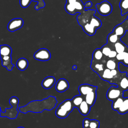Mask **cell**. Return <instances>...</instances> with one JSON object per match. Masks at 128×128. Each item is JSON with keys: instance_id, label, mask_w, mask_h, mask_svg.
Wrapping results in <instances>:
<instances>
[{"instance_id": "6da1fadb", "label": "cell", "mask_w": 128, "mask_h": 128, "mask_svg": "<svg viewBox=\"0 0 128 128\" xmlns=\"http://www.w3.org/2000/svg\"><path fill=\"white\" fill-rule=\"evenodd\" d=\"M57 103L58 101L56 97L50 96L41 100L32 101L25 106L19 108V110L24 114L28 112H42L44 110H50L53 109Z\"/></svg>"}, {"instance_id": "7a4b0ae2", "label": "cell", "mask_w": 128, "mask_h": 128, "mask_svg": "<svg viewBox=\"0 0 128 128\" xmlns=\"http://www.w3.org/2000/svg\"><path fill=\"white\" fill-rule=\"evenodd\" d=\"M19 100L16 96H12L10 98L9 102L12 106L10 108H6L5 112H2V109L0 110V117H6L10 119H14L16 118L18 111V104Z\"/></svg>"}, {"instance_id": "3957f363", "label": "cell", "mask_w": 128, "mask_h": 128, "mask_svg": "<svg viewBox=\"0 0 128 128\" xmlns=\"http://www.w3.org/2000/svg\"><path fill=\"white\" fill-rule=\"evenodd\" d=\"M96 13V10H84L77 16V20L78 24L82 27L88 23H90L92 17Z\"/></svg>"}, {"instance_id": "277c9868", "label": "cell", "mask_w": 128, "mask_h": 128, "mask_svg": "<svg viewBox=\"0 0 128 128\" xmlns=\"http://www.w3.org/2000/svg\"><path fill=\"white\" fill-rule=\"evenodd\" d=\"M96 7L98 14L103 16L110 14L112 10V5L107 0H104L96 4Z\"/></svg>"}, {"instance_id": "5b68a950", "label": "cell", "mask_w": 128, "mask_h": 128, "mask_svg": "<svg viewBox=\"0 0 128 128\" xmlns=\"http://www.w3.org/2000/svg\"><path fill=\"white\" fill-rule=\"evenodd\" d=\"M124 91H122L118 86H112L106 92V98L108 100L114 101L118 98L123 96Z\"/></svg>"}, {"instance_id": "8992f818", "label": "cell", "mask_w": 128, "mask_h": 128, "mask_svg": "<svg viewBox=\"0 0 128 128\" xmlns=\"http://www.w3.org/2000/svg\"><path fill=\"white\" fill-rule=\"evenodd\" d=\"M126 32H128V18L126 19L122 23L116 26L113 29L112 32L116 34L121 39Z\"/></svg>"}, {"instance_id": "52a82bcc", "label": "cell", "mask_w": 128, "mask_h": 128, "mask_svg": "<svg viewBox=\"0 0 128 128\" xmlns=\"http://www.w3.org/2000/svg\"><path fill=\"white\" fill-rule=\"evenodd\" d=\"M34 58L38 60L47 61L51 58L50 51L45 48H42L38 50L34 54Z\"/></svg>"}, {"instance_id": "ba28073f", "label": "cell", "mask_w": 128, "mask_h": 128, "mask_svg": "<svg viewBox=\"0 0 128 128\" xmlns=\"http://www.w3.org/2000/svg\"><path fill=\"white\" fill-rule=\"evenodd\" d=\"M24 20L21 18H14L12 19L7 26L8 30L11 32L17 30L23 26Z\"/></svg>"}, {"instance_id": "9c48e42d", "label": "cell", "mask_w": 128, "mask_h": 128, "mask_svg": "<svg viewBox=\"0 0 128 128\" xmlns=\"http://www.w3.org/2000/svg\"><path fill=\"white\" fill-rule=\"evenodd\" d=\"M103 60L100 61H96L92 60L90 68L95 72H96L99 76L102 74L103 70L106 68V62H103Z\"/></svg>"}, {"instance_id": "30bf717a", "label": "cell", "mask_w": 128, "mask_h": 128, "mask_svg": "<svg viewBox=\"0 0 128 128\" xmlns=\"http://www.w3.org/2000/svg\"><path fill=\"white\" fill-rule=\"evenodd\" d=\"M97 86H94L89 84H80L78 86V90L80 94L84 97L88 94L94 90H97Z\"/></svg>"}, {"instance_id": "8fae6325", "label": "cell", "mask_w": 128, "mask_h": 128, "mask_svg": "<svg viewBox=\"0 0 128 128\" xmlns=\"http://www.w3.org/2000/svg\"><path fill=\"white\" fill-rule=\"evenodd\" d=\"M69 88V84L64 78L59 79L56 84V90L57 92H62L67 90Z\"/></svg>"}, {"instance_id": "7c38bea8", "label": "cell", "mask_w": 128, "mask_h": 128, "mask_svg": "<svg viewBox=\"0 0 128 128\" xmlns=\"http://www.w3.org/2000/svg\"><path fill=\"white\" fill-rule=\"evenodd\" d=\"M117 86L124 92L128 90V76L126 72H122V77L118 82Z\"/></svg>"}, {"instance_id": "4fadbf2b", "label": "cell", "mask_w": 128, "mask_h": 128, "mask_svg": "<svg viewBox=\"0 0 128 128\" xmlns=\"http://www.w3.org/2000/svg\"><path fill=\"white\" fill-rule=\"evenodd\" d=\"M96 98V90H94L84 96V100L91 107L94 106Z\"/></svg>"}, {"instance_id": "5bb4252c", "label": "cell", "mask_w": 128, "mask_h": 128, "mask_svg": "<svg viewBox=\"0 0 128 128\" xmlns=\"http://www.w3.org/2000/svg\"><path fill=\"white\" fill-rule=\"evenodd\" d=\"M56 79L54 76H49L45 78L42 81V86L45 89H50L55 84Z\"/></svg>"}, {"instance_id": "9a60e30c", "label": "cell", "mask_w": 128, "mask_h": 128, "mask_svg": "<svg viewBox=\"0 0 128 128\" xmlns=\"http://www.w3.org/2000/svg\"><path fill=\"white\" fill-rule=\"evenodd\" d=\"M114 48L118 54L124 52H128V46L121 40H118L114 44Z\"/></svg>"}, {"instance_id": "2e32d148", "label": "cell", "mask_w": 128, "mask_h": 128, "mask_svg": "<svg viewBox=\"0 0 128 128\" xmlns=\"http://www.w3.org/2000/svg\"><path fill=\"white\" fill-rule=\"evenodd\" d=\"M58 106L66 110L70 114L71 112H72L74 108L72 100L70 99H67L63 101L61 104L58 105Z\"/></svg>"}, {"instance_id": "e0dca14e", "label": "cell", "mask_w": 128, "mask_h": 128, "mask_svg": "<svg viewBox=\"0 0 128 128\" xmlns=\"http://www.w3.org/2000/svg\"><path fill=\"white\" fill-rule=\"evenodd\" d=\"M78 110L80 112L83 116H87L90 112V105L84 100L78 108Z\"/></svg>"}, {"instance_id": "ac0fdd59", "label": "cell", "mask_w": 128, "mask_h": 128, "mask_svg": "<svg viewBox=\"0 0 128 128\" xmlns=\"http://www.w3.org/2000/svg\"><path fill=\"white\" fill-rule=\"evenodd\" d=\"M120 40V38L118 36V35H116V34H114L113 32L110 33L107 36V44H109L112 48V47L114 50V44Z\"/></svg>"}, {"instance_id": "d6986e66", "label": "cell", "mask_w": 128, "mask_h": 128, "mask_svg": "<svg viewBox=\"0 0 128 128\" xmlns=\"http://www.w3.org/2000/svg\"><path fill=\"white\" fill-rule=\"evenodd\" d=\"M100 76L102 80L106 81H108L110 84L114 78L112 74L111 70L106 68L103 70V72H102V74Z\"/></svg>"}, {"instance_id": "ffe728a7", "label": "cell", "mask_w": 128, "mask_h": 128, "mask_svg": "<svg viewBox=\"0 0 128 128\" xmlns=\"http://www.w3.org/2000/svg\"><path fill=\"white\" fill-rule=\"evenodd\" d=\"M120 62L116 58H109L106 62V68L110 70L119 68L118 65Z\"/></svg>"}, {"instance_id": "44dd1931", "label": "cell", "mask_w": 128, "mask_h": 128, "mask_svg": "<svg viewBox=\"0 0 128 128\" xmlns=\"http://www.w3.org/2000/svg\"><path fill=\"white\" fill-rule=\"evenodd\" d=\"M16 66L18 69L21 71H24L26 69L28 66V60L24 58H19L16 62Z\"/></svg>"}, {"instance_id": "7402d4cb", "label": "cell", "mask_w": 128, "mask_h": 128, "mask_svg": "<svg viewBox=\"0 0 128 128\" xmlns=\"http://www.w3.org/2000/svg\"><path fill=\"white\" fill-rule=\"evenodd\" d=\"M82 30L84 32L89 36H93L96 34V28L90 24V23L85 24L82 26Z\"/></svg>"}, {"instance_id": "603a6c76", "label": "cell", "mask_w": 128, "mask_h": 128, "mask_svg": "<svg viewBox=\"0 0 128 128\" xmlns=\"http://www.w3.org/2000/svg\"><path fill=\"white\" fill-rule=\"evenodd\" d=\"M119 6L122 16L128 13V0H120L119 3Z\"/></svg>"}, {"instance_id": "cb8c5ba5", "label": "cell", "mask_w": 128, "mask_h": 128, "mask_svg": "<svg viewBox=\"0 0 128 128\" xmlns=\"http://www.w3.org/2000/svg\"><path fill=\"white\" fill-rule=\"evenodd\" d=\"M118 114H124L128 112V97L124 98L122 106L117 110Z\"/></svg>"}, {"instance_id": "d4e9b609", "label": "cell", "mask_w": 128, "mask_h": 128, "mask_svg": "<svg viewBox=\"0 0 128 128\" xmlns=\"http://www.w3.org/2000/svg\"><path fill=\"white\" fill-rule=\"evenodd\" d=\"M0 56H6L12 55V48L8 45L3 44L0 45Z\"/></svg>"}, {"instance_id": "484cf974", "label": "cell", "mask_w": 128, "mask_h": 128, "mask_svg": "<svg viewBox=\"0 0 128 128\" xmlns=\"http://www.w3.org/2000/svg\"><path fill=\"white\" fill-rule=\"evenodd\" d=\"M124 98L123 96H122L115 100H114L112 101V109L114 110L117 111L118 109L122 106L124 100Z\"/></svg>"}, {"instance_id": "4316f807", "label": "cell", "mask_w": 128, "mask_h": 128, "mask_svg": "<svg viewBox=\"0 0 128 128\" xmlns=\"http://www.w3.org/2000/svg\"><path fill=\"white\" fill-rule=\"evenodd\" d=\"M104 56L102 52L101 48H96L92 54V59L96 61H100L103 60Z\"/></svg>"}, {"instance_id": "83f0119b", "label": "cell", "mask_w": 128, "mask_h": 128, "mask_svg": "<svg viewBox=\"0 0 128 128\" xmlns=\"http://www.w3.org/2000/svg\"><path fill=\"white\" fill-rule=\"evenodd\" d=\"M55 113L56 116L60 118H65L70 114L68 112L59 106H58Z\"/></svg>"}, {"instance_id": "f1b7e54d", "label": "cell", "mask_w": 128, "mask_h": 128, "mask_svg": "<svg viewBox=\"0 0 128 128\" xmlns=\"http://www.w3.org/2000/svg\"><path fill=\"white\" fill-rule=\"evenodd\" d=\"M84 100V97L82 96V95H76L73 97L72 100L73 103V104L74 106V108H78L80 104H82V102Z\"/></svg>"}, {"instance_id": "f546056e", "label": "cell", "mask_w": 128, "mask_h": 128, "mask_svg": "<svg viewBox=\"0 0 128 128\" xmlns=\"http://www.w3.org/2000/svg\"><path fill=\"white\" fill-rule=\"evenodd\" d=\"M64 8L67 13L71 14L74 15L76 13H77L76 10L74 7V4H70L68 3H66L64 6Z\"/></svg>"}, {"instance_id": "4dcf8cb0", "label": "cell", "mask_w": 128, "mask_h": 128, "mask_svg": "<svg viewBox=\"0 0 128 128\" xmlns=\"http://www.w3.org/2000/svg\"><path fill=\"white\" fill-rule=\"evenodd\" d=\"M90 24L94 26V28H96V29L100 28L102 25V22L100 20L94 16L92 17L90 22Z\"/></svg>"}, {"instance_id": "1f68e13d", "label": "cell", "mask_w": 128, "mask_h": 128, "mask_svg": "<svg viewBox=\"0 0 128 128\" xmlns=\"http://www.w3.org/2000/svg\"><path fill=\"white\" fill-rule=\"evenodd\" d=\"M2 64L3 66L6 67L9 71L12 70L14 66V65L12 63V58L6 60H2Z\"/></svg>"}, {"instance_id": "d6a6232c", "label": "cell", "mask_w": 128, "mask_h": 128, "mask_svg": "<svg viewBox=\"0 0 128 128\" xmlns=\"http://www.w3.org/2000/svg\"><path fill=\"white\" fill-rule=\"evenodd\" d=\"M74 7L76 10L77 12L81 13L84 10V4L81 0H77L74 4Z\"/></svg>"}, {"instance_id": "836d02e7", "label": "cell", "mask_w": 128, "mask_h": 128, "mask_svg": "<svg viewBox=\"0 0 128 128\" xmlns=\"http://www.w3.org/2000/svg\"><path fill=\"white\" fill-rule=\"evenodd\" d=\"M100 48L104 56L106 57H108L110 51L112 50L111 46L108 44L104 45Z\"/></svg>"}, {"instance_id": "e575fe53", "label": "cell", "mask_w": 128, "mask_h": 128, "mask_svg": "<svg viewBox=\"0 0 128 128\" xmlns=\"http://www.w3.org/2000/svg\"><path fill=\"white\" fill-rule=\"evenodd\" d=\"M128 55V52H124L121 53H118L117 54L116 58L119 62H122L126 58V56Z\"/></svg>"}, {"instance_id": "d590c367", "label": "cell", "mask_w": 128, "mask_h": 128, "mask_svg": "<svg viewBox=\"0 0 128 128\" xmlns=\"http://www.w3.org/2000/svg\"><path fill=\"white\" fill-rule=\"evenodd\" d=\"M32 1L37 2L38 4L35 6L34 8L35 10H38L40 8H42L45 6V2L43 0H32Z\"/></svg>"}, {"instance_id": "8d00e7d4", "label": "cell", "mask_w": 128, "mask_h": 128, "mask_svg": "<svg viewBox=\"0 0 128 128\" xmlns=\"http://www.w3.org/2000/svg\"><path fill=\"white\" fill-rule=\"evenodd\" d=\"M100 122L96 120H92L90 121L88 128H99Z\"/></svg>"}, {"instance_id": "74e56055", "label": "cell", "mask_w": 128, "mask_h": 128, "mask_svg": "<svg viewBox=\"0 0 128 128\" xmlns=\"http://www.w3.org/2000/svg\"><path fill=\"white\" fill-rule=\"evenodd\" d=\"M32 0H20V4L23 8H26L30 6Z\"/></svg>"}, {"instance_id": "f35d334b", "label": "cell", "mask_w": 128, "mask_h": 128, "mask_svg": "<svg viewBox=\"0 0 128 128\" xmlns=\"http://www.w3.org/2000/svg\"><path fill=\"white\" fill-rule=\"evenodd\" d=\"M90 120L88 118H86L83 120L82 122V126L84 128H88L89 124L90 123Z\"/></svg>"}, {"instance_id": "ab89813d", "label": "cell", "mask_w": 128, "mask_h": 128, "mask_svg": "<svg viewBox=\"0 0 128 128\" xmlns=\"http://www.w3.org/2000/svg\"><path fill=\"white\" fill-rule=\"evenodd\" d=\"M117 54H118L117 52L114 50H112L110 51L108 56V58H116Z\"/></svg>"}, {"instance_id": "60d3db41", "label": "cell", "mask_w": 128, "mask_h": 128, "mask_svg": "<svg viewBox=\"0 0 128 128\" xmlns=\"http://www.w3.org/2000/svg\"><path fill=\"white\" fill-rule=\"evenodd\" d=\"M92 5V2L90 1H88L86 2L84 4V8H90Z\"/></svg>"}, {"instance_id": "b9f144b4", "label": "cell", "mask_w": 128, "mask_h": 128, "mask_svg": "<svg viewBox=\"0 0 128 128\" xmlns=\"http://www.w3.org/2000/svg\"><path fill=\"white\" fill-rule=\"evenodd\" d=\"M125 66H128V55L126 56V58L122 62Z\"/></svg>"}, {"instance_id": "7bdbcfd3", "label": "cell", "mask_w": 128, "mask_h": 128, "mask_svg": "<svg viewBox=\"0 0 128 128\" xmlns=\"http://www.w3.org/2000/svg\"><path fill=\"white\" fill-rule=\"evenodd\" d=\"M77 0H66V3L70 4H74V3L76 2Z\"/></svg>"}, {"instance_id": "ee69618b", "label": "cell", "mask_w": 128, "mask_h": 128, "mask_svg": "<svg viewBox=\"0 0 128 128\" xmlns=\"http://www.w3.org/2000/svg\"><path fill=\"white\" fill-rule=\"evenodd\" d=\"M72 69L73 70H76V68H77V66H76V65H74L73 66H72Z\"/></svg>"}, {"instance_id": "f6af8a7d", "label": "cell", "mask_w": 128, "mask_h": 128, "mask_svg": "<svg viewBox=\"0 0 128 128\" xmlns=\"http://www.w3.org/2000/svg\"><path fill=\"white\" fill-rule=\"evenodd\" d=\"M24 128L23 127V126H20V127H18V128Z\"/></svg>"}, {"instance_id": "bcb514c9", "label": "cell", "mask_w": 128, "mask_h": 128, "mask_svg": "<svg viewBox=\"0 0 128 128\" xmlns=\"http://www.w3.org/2000/svg\"><path fill=\"white\" fill-rule=\"evenodd\" d=\"M127 18H128V16H127Z\"/></svg>"}]
</instances>
